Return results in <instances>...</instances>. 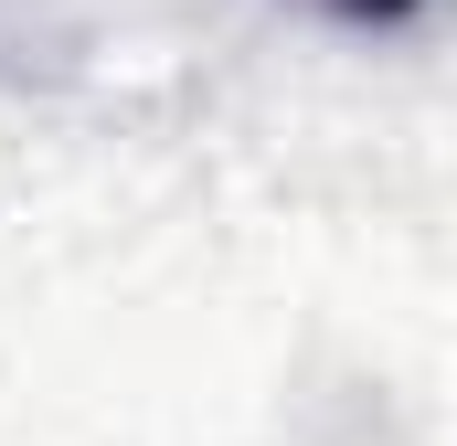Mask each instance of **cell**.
<instances>
[{
	"mask_svg": "<svg viewBox=\"0 0 457 446\" xmlns=\"http://www.w3.org/2000/svg\"><path fill=\"white\" fill-rule=\"evenodd\" d=\"M287 11H309L330 32H404V21H426V0H287Z\"/></svg>",
	"mask_w": 457,
	"mask_h": 446,
	"instance_id": "obj_1",
	"label": "cell"
}]
</instances>
